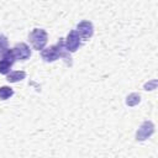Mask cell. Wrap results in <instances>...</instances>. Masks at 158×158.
I'll list each match as a JSON object with an SVG mask.
<instances>
[{
    "instance_id": "1",
    "label": "cell",
    "mask_w": 158,
    "mask_h": 158,
    "mask_svg": "<svg viewBox=\"0 0 158 158\" xmlns=\"http://www.w3.org/2000/svg\"><path fill=\"white\" fill-rule=\"evenodd\" d=\"M28 40H30L33 49L42 51L44 48V46L47 44L48 35H47L46 30H43V28H33L28 35Z\"/></svg>"
},
{
    "instance_id": "2",
    "label": "cell",
    "mask_w": 158,
    "mask_h": 158,
    "mask_svg": "<svg viewBox=\"0 0 158 158\" xmlns=\"http://www.w3.org/2000/svg\"><path fill=\"white\" fill-rule=\"evenodd\" d=\"M80 40H81V38L79 37V35L77 33L75 30H72V31L68 33L67 38L64 40V44H65V48L68 49L69 53L77 52V49L81 46V41H80Z\"/></svg>"
},
{
    "instance_id": "3",
    "label": "cell",
    "mask_w": 158,
    "mask_h": 158,
    "mask_svg": "<svg viewBox=\"0 0 158 158\" xmlns=\"http://www.w3.org/2000/svg\"><path fill=\"white\" fill-rule=\"evenodd\" d=\"M153 132H154L153 122L152 121H144V122H142V125L137 130L136 139L137 141H146L147 138H149L153 135Z\"/></svg>"
},
{
    "instance_id": "4",
    "label": "cell",
    "mask_w": 158,
    "mask_h": 158,
    "mask_svg": "<svg viewBox=\"0 0 158 158\" xmlns=\"http://www.w3.org/2000/svg\"><path fill=\"white\" fill-rule=\"evenodd\" d=\"M75 31H77V33L79 35L80 38L89 40L94 33V26H93V23L90 21L84 20V21H81V22H79L77 25V30Z\"/></svg>"
},
{
    "instance_id": "5",
    "label": "cell",
    "mask_w": 158,
    "mask_h": 158,
    "mask_svg": "<svg viewBox=\"0 0 158 158\" xmlns=\"http://www.w3.org/2000/svg\"><path fill=\"white\" fill-rule=\"evenodd\" d=\"M11 49L14 52V56H15L16 60H26V59H28L31 57V49L23 42L15 44V47L11 48Z\"/></svg>"
},
{
    "instance_id": "6",
    "label": "cell",
    "mask_w": 158,
    "mask_h": 158,
    "mask_svg": "<svg viewBox=\"0 0 158 158\" xmlns=\"http://www.w3.org/2000/svg\"><path fill=\"white\" fill-rule=\"evenodd\" d=\"M56 47H57V49H58L59 58H63L64 62H65V64L69 65V67H72V64H73V62H72V56H70V53L68 52V49L65 48L64 38H59L58 42H57V44H56Z\"/></svg>"
},
{
    "instance_id": "7",
    "label": "cell",
    "mask_w": 158,
    "mask_h": 158,
    "mask_svg": "<svg viewBox=\"0 0 158 158\" xmlns=\"http://www.w3.org/2000/svg\"><path fill=\"white\" fill-rule=\"evenodd\" d=\"M41 57L44 62H54L59 58V54H58V49L56 47V44L53 46H49L47 48H43L41 51Z\"/></svg>"
},
{
    "instance_id": "8",
    "label": "cell",
    "mask_w": 158,
    "mask_h": 158,
    "mask_svg": "<svg viewBox=\"0 0 158 158\" xmlns=\"http://www.w3.org/2000/svg\"><path fill=\"white\" fill-rule=\"evenodd\" d=\"M25 78H26V73L23 70H14L6 75V79L9 83H16V81H20Z\"/></svg>"
},
{
    "instance_id": "9",
    "label": "cell",
    "mask_w": 158,
    "mask_h": 158,
    "mask_svg": "<svg viewBox=\"0 0 158 158\" xmlns=\"http://www.w3.org/2000/svg\"><path fill=\"white\" fill-rule=\"evenodd\" d=\"M14 95V90L10 86H0V100H6Z\"/></svg>"
},
{
    "instance_id": "10",
    "label": "cell",
    "mask_w": 158,
    "mask_h": 158,
    "mask_svg": "<svg viewBox=\"0 0 158 158\" xmlns=\"http://www.w3.org/2000/svg\"><path fill=\"white\" fill-rule=\"evenodd\" d=\"M11 67H12V63H10L9 60H6V59H4V58L0 59V74L7 75V74L10 73Z\"/></svg>"
},
{
    "instance_id": "11",
    "label": "cell",
    "mask_w": 158,
    "mask_h": 158,
    "mask_svg": "<svg viewBox=\"0 0 158 158\" xmlns=\"http://www.w3.org/2000/svg\"><path fill=\"white\" fill-rule=\"evenodd\" d=\"M139 101H141L139 94L132 93V94H130V95L127 96V99H126V105H128V106H135V105H137Z\"/></svg>"
},
{
    "instance_id": "12",
    "label": "cell",
    "mask_w": 158,
    "mask_h": 158,
    "mask_svg": "<svg viewBox=\"0 0 158 158\" xmlns=\"http://www.w3.org/2000/svg\"><path fill=\"white\" fill-rule=\"evenodd\" d=\"M9 49V41L5 35H0V57L5 54V52Z\"/></svg>"
},
{
    "instance_id": "13",
    "label": "cell",
    "mask_w": 158,
    "mask_h": 158,
    "mask_svg": "<svg viewBox=\"0 0 158 158\" xmlns=\"http://www.w3.org/2000/svg\"><path fill=\"white\" fill-rule=\"evenodd\" d=\"M156 85H157V80L154 79V80H152L151 83H147V84L144 85V89H146V90H153V89H156Z\"/></svg>"
}]
</instances>
